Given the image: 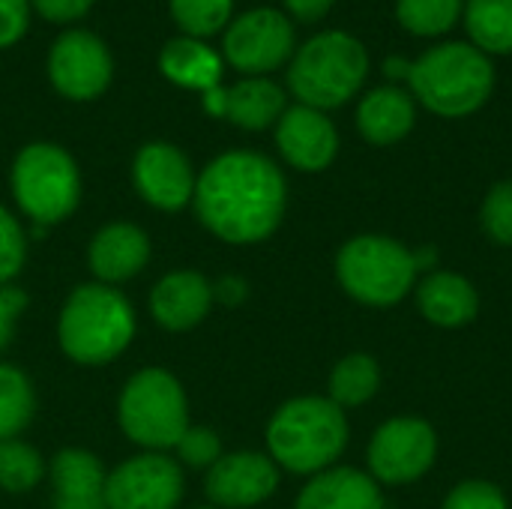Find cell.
<instances>
[{"label": "cell", "mask_w": 512, "mask_h": 509, "mask_svg": "<svg viewBox=\"0 0 512 509\" xmlns=\"http://www.w3.org/2000/svg\"><path fill=\"white\" fill-rule=\"evenodd\" d=\"M336 273L342 288L369 306H393L399 303L417 276L414 252L402 243L378 234L354 237L342 246L336 258Z\"/></svg>", "instance_id": "cell-6"}, {"label": "cell", "mask_w": 512, "mask_h": 509, "mask_svg": "<svg viewBox=\"0 0 512 509\" xmlns=\"http://www.w3.org/2000/svg\"><path fill=\"white\" fill-rule=\"evenodd\" d=\"M333 3H336V0H285L288 12H291L297 21H306V24L321 21V18L330 12Z\"/></svg>", "instance_id": "cell-37"}, {"label": "cell", "mask_w": 512, "mask_h": 509, "mask_svg": "<svg viewBox=\"0 0 512 509\" xmlns=\"http://www.w3.org/2000/svg\"><path fill=\"white\" fill-rule=\"evenodd\" d=\"M135 189L159 210H180L195 195V174L189 159L165 141L144 144L132 165Z\"/></svg>", "instance_id": "cell-13"}, {"label": "cell", "mask_w": 512, "mask_h": 509, "mask_svg": "<svg viewBox=\"0 0 512 509\" xmlns=\"http://www.w3.org/2000/svg\"><path fill=\"white\" fill-rule=\"evenodd\" d=\"M438 453V441L429 423L402 417L384 423L369 444V468L375 480L402 486L423 477Z\"/></svg>", "instance_id": "cell-11"}, {"label": "cell", "mask_w": 512, "mask_h": 509, "mask_svg": "<svg viewBox=\"0 0 512 509\" xmlns=\"http://www.w3.org/2000/svg\"><path fill=\"white\" fill-rule=\"evenodd\" d=\"M369 57L360 39L345 30L312 36L291 60L288 87L300 105L327 111L345 105L366 81Z\"/></svg>", "instance_id": "cell-5"}, {"label": "cell", "mask_w": 512, "mask_h": 509, "mask_svg": "<svg viewBox=\"0 0 512 509\" xmlns=\"http://www.w3.org/2000/svg\"><path fill=\"white\" fill-rule=\"evenodd\" d=\"M348 444L345 411L321 396H303L285 402L270 426L267 447L270 456L294 474L327 471Z\"/></svg>", "instance_id": "cell-2"}, {"label": "cell", "mask_w": 512, "mask_h": 509, "mask_svg": "<svg viewBox=\"0 0 512 509\" xmlns=\"http://www.w3.org/2000/svg\"><path fill=\"white\" fill-rule=\"evenodd\" d=\"M276 144L282 156L300 171H324L339 150V135L330 117L309 105L285 108L276 126Z\"/></svg>", "instance_id": "cell-15"}, {"label": "cell", "mask_w": 512, "mask_h": 509, "mask_svg": "<svg viewBox=\"0 0 512 509\" xmlns=\"http://www.w3.org/2000/svg\"><path fill=\"white\" fill-rule=\"evenodd\" d=\"M465 24L483 54H512V0H468Z\"/></svg>", "instance_id": "cell-24"}, {"label": "cell", "mask_w": 512, "mask_h": 509, "mask_svg": "<svg viewBox=\"0 0 512 509\" xmlns=\"http://www.w3.org/2000/svg\"><path fill=\"white\" fill-rule=\"evenodd\" d=\"M297 509H384L378 483L354 468L321 471L297 498Z\"/></svg>", "instance_id": "cell-20"}, {"label": "cell", "mask_w": 512, "mask_h": 509, "mask_svg": "<svg viewBox=\"0 0 512 509\" xmlns=\"http://www.w3.org/2000/svg\"><path fill=\"white\" fill-rule=\"evenodd\" d=\"M378 384H381L378 363L366 354H351L339 360L330 375V402H336L339 408L363 405L378 393Z\"/></svg>", "instance_id": "cell-25"}, {"label": "cell", "mask_w": 512, "mask_h": 509, "mask_svg": "<svg viewBox=\"0 0 512 509\" xmlns=\"http://www.w3.org/2000/svg\"><path fill=\"white\" fill-rule=\"evenodd\" d=\"M102 462L87 450H60L51 462L54 507L57 509H102L105 507Z\"/></svg>", "instance_id": "cell-19"}, {"label": "cell", "mask_w": 512, "mask_h": 509, "mask_svg": "<svg viewBox=\"0 0 512 509\" xmlns=\"http://www.w3.org/2000/svg\"><path fill=\"white\" fill-rule=\"evenodd\" d=\"M483 228L495 243L512 246V183H498L489 189L483 201Z\"/></svg>", "instance_id": "cell-31"}, {"label": "cell", "mask_w": 512, "mask_h": 509, "mask_svg": "<svg viewBox=\"0 0 512 509\" xmlns=\"http://www.w3.org/2000/svg\"><path fill=\"white\" fill-rule=\"evenodd\" d=\"M30 21V0H0V48L15 45Z\"/></svg>", "instance_id": "cell-34"}, {"label": "cell", "mask_w": 512, "mask_h": 509, "mask_svg": "<svg viewBox=\"0 0 512 509\" xmlns=\"http://www.w3.org/2000/svg\"><path fill=\"white\" fill-rule=\"evenodd\" d=\"M384 72H387L390 78H405V81H408V75H411V60H405V57H390V60L384 63Z\"/></svg>", "instance_id": "cell-39"}, {"label": "cell", "mask_w": 512, "mask_h": 509, "mask_svg": "<svg viewBox=\"0 0 512 509\" xmlns=\"http://www.w3.org/2000/svg\"><path fill=\"white\" fill-rule=\"evenodd\" d=\"M102 509H105V507H102Z\"/></svg>", "instance_id": "cell-41"}, {"label": "cell", "mask_w": 512, "mask_h": 509, "mask_svg": "<svg viewBox=\"0 0 512 509\" xmlns=\"http://www.w3.org/2000/svg\"><path fill=\"white\" fill-rule=\"evenodd\" d=\"M444 509H507V501H504L501 489H495L492 483L468 480L450 492Z\"/></svg>", "instance_id": "cell-33"}, {"label": "cell", "mask_w": 512, "mask_h": 509, "mask_svg": "<svg viewBox=\"0 0 512 509\" xmlns=\"http://www.w3.org/2000/svg\"><path fill=\"white\" fill-rule=\"evenodd\" d=\"M180 501L183 471L159 453L135 456L105 480V509H177Z\"/></svg>", "instance_id": "cell-10"}, {"label": "cell", "mask_w": 512, "mask_h": 509, "mask_svg": "<svg viewBox=\"0 0 512 509\" xmlns=\"http://www.w3.org/2000/svg\"><path fill=\"white\" fill-rule=\"evenodd\" d=\"M45 462L24 441H0V489L6 492H30L42 483Z\"/></svg>", "instance_id": "cell-28"}, {"label": "cell", "mask_w": 512, "mask_h": 509, "mask_svg": "<svg viewBox=\"0 0 512 509\" xmlns=\"http://www.w3.org/2000/svg\"><path fill=\"white\" fill-rule=\"evenodd\" d=\"M417 306L438 327H462L477 318L480 300L468 279L456 273H432L417 291Z\"/></svg>", "instance_id": "cell-23"}, {"label": "cell", "mask_w": 512, "mask_h": 509, "mask_svg": "<svg viewBox=\"0 0 512 509\" xmlns=\"http://www.w3.org/2000/svg\"><path fill=\"white\" fill-rule=\"evenodd\" d=\"M174 447H177L180 462L189 468H213L222 459V444L216 432L207 426H189Z\"/></svg>", "instance_id": "cell-32"}, {"label": "cell", "mask_w": 512, "mask_h": 509, "mask_svg": "<svg viewBox=\"0 0 512 509\" xmlns=\"http://www.w3.org/2000/svg\"><path fill=\"white\" fill-rule=\"evenodd\" d=\"M60 348L81 366L111 363L135 336V312L111 285H81L60 312Z\"/></svg>", "instance_id": "cell-4"}, {"label": "cell", "mask_w": 512, "mask_h": 509, "mask_svg": "<svg viewBox=\"0 0 512 509\" xmlns=\"http://www.w3.org/2000/svg\"><path fill=\"white\" fill-rule=\"evenodd\" d=\"M234 0H171V15L180 30L195 36H210L231 18Z\"/></svg>", "instance_id": "cell-29"}, {"label": "cell", "mask_w": 512, "mask_h": 509, "mask_svg": "<svg viewBox=\"0 0 512 509\" xmlns=\"http://www.w3.org/2000/svg\"><path fill=\"white\" fill-rule=\"evenodd\" d=\"M213 306V285L192 270H177L159 279L150 294V312L165 330H192Z\"/></svg>", "instance_id": "cell-17"}, {"label": "cell", "mask_w": 512, "mask_h": 509, "mask_svg": "<svg viewBox=\"0 0 512 509\" xmlns=\"http://www.w3.org/2000/svg\"><path fill=\"white\" fill-rule=\"evenodd\" d=\"M159 69L168 81L189 90H213L222 81V57L201 39L180 36L159 51Z\"/></svg>", "instance_id": "cell-22"}, {"label": "cell", "mask_w": 512, "mask_h": 509, "mask_svg": "<svg viewBox=\"0 0 512 509\" xmlns=\"http://www.w3.org/2000/svg\"><path fill=\"white\" fill-rule=\"evenodd\" d=\"M33 387L15 366L0 363V441L15 438L33 417Z\"/></svg>", "instance_id": "cell-26"}, {"label": "cell", "mask_w": 512, "mask_h": 509, "mask_svg": "<svg viewBox=\"0 0 512 509\" xmlns=\"http://www.w3.org/2000/svg\"><path fill=\"white\" fill-rule=\"evenodd\" d=\"M24 258H27V237L18 219L0 207V288L18 276V270L24 267Z\"/></svg>", "instance_id": "cell-30"}, {"label": "cell", "mask_w": 512, "mask_h": 509, "mask_svg": "<svg viewBox=\"0 0 512 509\" xmlns=\"http://www.w3.org/2000/svg\"><path fill=\"white\" fill-rule=\"evenodd\" d=\"M279 486V471L264 453L222 456L207 474V498L216 507L246 509L267 501Z\"/></svg>", "instance_id": "cell-14"}, {"label": "cell", "mask_w": 512, "mask_h": 509, "mask_svg": "<svg viewBox=\"0 0 512 509\" xmlns=\"http://www.w3.org/2000/svg\"><path fill=\"white\" fill-rule=\"evenodd\" d=\"M414 117H417L414 99L399 87H375L372 93L363 96L357 108L360 135L378 147L402 141L411 132Z\"/></svg>", "instance_id": "cell-21"}, {"label": "cell", "mask_w": 512, "mask_h": 509, "mask_svg": "<svg viewBox=\"0 0 512 509\" xmlns=\"http://www.w3.org/2000/svg\"><path fill=\"white\" fill-rule=\"evenodd\" d=\"M201 222L228 243H258L285 216V177L261 153L231 150L213 159L195 180Z\"/></svg>", "instance_id": "cell-1"}, {"label": "cell", "mask_w": 512, "mask_h": 509, "mask_svg": "<svg viewBox=\"0 0 512 509\" xmlns=\"http://www.w3.org/2000/svg\"><path fill=\"white\" fill-rule=\"evenodd\" d=\"M30 3L36 6V12L45 21H57V24L75 21V18L87 15L93 6V0H30Z\"/></svg>", "instance_id": "cell-36"}, {"label": "cell", "mask_w": 512, "mask_h": 509, "mask_svg": "<svg viewBox=\"0 0 512 509\" xmlns=\"http://www.w3.org/2000/svg\"><path fill=\"white\" fill-rule=\"evenodd\" d=\"M198 509H213V507H198Z\"/></svg>", "instance_id": "cell-40"}, {"label": "cell", "mask_w": 512, "mask_h": 509, "mask_svg": "<svg viewBox=\"0 0 512 509\" xmlns=\"http://www.w3.org/2000/svg\"><path fill=\"white\" fill-rule=\"evenodd\" d=\"M414 96L441 117H465L486 105L495 87V66L468 42H444L411 63Z\"/></svg>", "instance_id": "cell-3"}, {"label": "cell", "mask_w": 512, "mask_h": 509, "mask_svg": "<svg viewBox=\"0 0 512 509\" xmlns=\"http://www.w3.org/2000/svg\"><path fill=\"white\" fill-rule=\"evenodd\" d=\"M90 270L96 279H102V285L111 282H126L135 273H141V267L150 258V240L138 225L129 222H114L105 225L93 240H90Z\"/></svg>", "instance_id": "cell-18"}, {"label": "cell", "mask_w": 512, "mask_h": 509, "mask_svg": "<svg viewBox=\"0 0 512 509\" xmlns=\"http://www.w3.org/2000/svg\"><path fill=\"white\" fill-rule=\"evenodd\" d=\"M117 414L129 441L150 450L174 447L189 429L186 393L165 369H144L132 375L123 387Z\"/></svg>", "instance_id": "cell-7"}, {"label": "cell", "mask_w": 512, "mask_h": 509, "mask_svg": "<svg viewBox=\"0 0 512 509\" xmlns=\"http://www.w3.org/2000/svg\"><path fill=\"white\" fill-rule=\"evenodd\" d=\"M462 15V0H396V18L417 36H441Z\"/></svg>", "instance_id": "cell-27"}, {"label": "cell", "mask_w": 512, "mask_h": 509, "mask_svg": "<svg viewBox=\"0 0 512 509\" xmlns=\"http://www.w3.org/2000/svg\"><path fill=\"white\" fill-rule=\"evenodd\" d=\"M213 297L225 300V303H240L246 297V285L240 279H222L216 288H213Z\"/></svg>", "instance_id": "cell-38"}, {"label": "cell", "mask_w": 512, "mask_h": 509, "mask_svg": "<svg viewBox=\"0 0 512 509\" xmlns=\"http://www.w3.org/2000/svg\"><path fill=\"white\" fill-rule=\"evenodd\" d=\"M48 75L57 93L75 102H87L105 93L114 75V63L96 33L69 30L54 42L48 54Z\"/></svg>", "instance_id": "cell-12"}, {"label": "cell", "mask_w": 512, "mask_h": 509, "mask_svg": "<svg viewBox=\"0 0 512 509\" xmlns=\"http://www.w3.org/2000/svg\"><path fill=\"white\" fill-rule=\"evenodd\" d=\"M201 96L207 114L225 117L240 129H267L285 114V90L270 78H246L234 87H213Z\"/></svg>", "instance_id": "cell-16"}, {"label": "cell", "mask_w": 512, "mask_h": 509, "mask_svg": "<svg viewBox=\"0 0 512 509\" xmlns=\"http://www.w3.org/2000/svg\"><path fill=\"white\" fill-rule=\"evenodd\" d=\"M222 48L234 69L264 75L288 63L294 54V27L276 9H249L228 27Z\"/></svg>", "instance_id": "cell-9"}, {"label": "cell", "mask_w": 512, "mask_h": 509, "mask_svg": "<svg viewBox=\"0 0 512 509\" xmlns=\"http://www.w3.org/2000/svg\"><path fill=\"white\" fill-rule=\"evenodd\" d=\"M24 309H27V294L15 285H3L0 288V351L12 342L15 321Z\"/></svg>", "instance_id": "cell-35"}, {"label": "cell", "mask_w": 512, "mask_h": 509, "mask_svg": "<svg viewBox=\"0 0 512 509\" xmlns=\"http://www.w3.org/2000/svg\"><path fill=\"white\" fill-rule=\"evenodd\" d=\"M12 192L33 222L54 225L78 207V165L57 144H30L12 165Z\"/></svg>", "instance_id": "cell-8"}]
</instances>
